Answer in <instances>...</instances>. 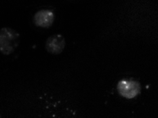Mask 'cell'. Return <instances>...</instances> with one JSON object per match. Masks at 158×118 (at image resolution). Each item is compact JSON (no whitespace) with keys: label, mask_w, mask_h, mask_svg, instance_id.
I'll return each instance as SVG.
<instances>
[{"label":"cell","mask_w":158,"mask_h":118,"mask_svg":"<svg viewBox=\"0 0 158 118\" xmlns=\"http://www.w3.org/2000/svg\"><path fill=\"white\" fill-rule=\"evenodd\" d=\"M20 36L15 30L4 27L0 32V49L4 55L13 53L19 46Z\"/></svg>","instance_id":"cell-1"},{"label":"cell","mask_w":158,"mask_h":118,"mask_svg":"<svg viewBox=\"0 0 158 118\" xmlns=\"http://www.w3.org/2000/svg\"><path fill=\"white\" fill-rule=\"evenodd\" d=\"M65 46L64 37L59 34L49 37L46 41V50L48 52L53 55H58L61 53Z\"/></svg>","instance_id":"cell-3"},{"label":"cell","mask_w":158,"mask_h":118,"mask_svg":"<svg viewBox=\"0 0 158 118\" xmlns=\"http://www.w3.org/2000/svg\"><path fill=\"white\" fill-rule=\"evenodd\" d=\"M119 94L127 99L135 97L140 93V84L138 82L132 80H123L117 85Z\"/></svg>","instance_id":"cell-2"},{"label":"cell","mask_w":158,"mask_h":118,"mask_svg":"<svg viewBox=\"0 0 158 118\" xmlns=\"http://www.w3.org/2000/svg\"><path fill=\"white\" fill-rule=\"evenodd\" d=\"M54 21V14L49 10H41L34 16V23L36 26L48 28L52 25Z\"/></svg>","instance_id":"cell-4"}]
</instances>
